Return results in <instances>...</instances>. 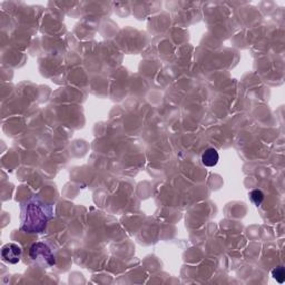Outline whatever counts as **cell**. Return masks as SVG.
Returning <instances> with one entry per match:
<instances>
[{"mask_svg": "<svg viewBox=\"0 0 285 285\" xmlns=\"http://www.w3.org/2000/svg\"><path fill=\"white\" fill-rule=\"evenodd\" d=\"M53 217V206L38 196H33L22 205V230L28 233H41Z\"/></svg>", "mask_w": 285, "mask_h": 285, "instance_id": "obj_1", "label": "cell"}, {"mask_svg": "<svg viewBox=\"0 0 285 285\" xmlns=\"http://www.w3.org/2000/svg\"><path fill=\"white\" fill-rule=\"evenodd\" d=\"M29 257L44 267H51L56 265V257L50 247L45 243H35L29 250Z\"/></svg>", "mask_w": 285, "mask_h": 285, "instance_id": "obj_2", "label": "cell"}, {"mask_svg": "<svg viewBox=\"0 0 285 285\" xmlns=\"http://www.w3.org/2000/svg\"><path fill=\"white\" fill-rule=\"evenodd\" d=\"M22 254V248L17 244H14V243L5 244L2 248V258L7 264H17L20 261Z\"/></svg>", "mask_w": 285, "mask_h": 285, "instance_id": "obj_3", "label": "cell"}, {"mask_svg": "<svg viewBox=\"0 0 285 285\" xmlns=\"http://www.w3.org/2000/svg\"><path fill=\"white\" fill-rule=\"evenodd\" d=\"M220 155L217 153L215 148H207L205 149V152L202 154V164L206 167H214L215 165L219 163Z\"/></svg>", "mask_w": 285, "mask_h": 285, "instance_id": "obj_4", "label": "cell"}, {"mask_svg": "<svg viewBox=\"0 0 285 285\" xmlns=\"http://www.w3.org/2000/svg\"><path fill=\"white\" fill-rule=\"evenodd\" d=\"M248 196H250L251 201L256 206H261V204L263 203V201H264V193L261 189H253L252 192H250Z\"/></svg>", "mask_w": 285, "mask_h": 285, "instance_id": "obj_5", "label": "cell"}, {"mask_svg": "<svg viewBox=\"0 0 285 285\" xmlns=\"http://www.w3.org/2000/svg\"><path fill=\"white\" fill-rule=\"evenodd\" d=\"M272 276L276 279V281L279 284L284 283L285 279V272H284V267L283 266H278L276 268H274L272 271Z\"/></svg>", "mask_w": 285, "mask_h": 285, "instance_id": "obj_6", "label": "cell"}]
</instances>
